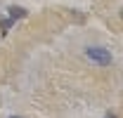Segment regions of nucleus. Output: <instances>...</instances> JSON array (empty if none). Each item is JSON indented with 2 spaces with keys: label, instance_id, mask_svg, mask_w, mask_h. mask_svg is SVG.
Segmentation results:
<instances>
[{
  "label": "nucleus",
  "instance_id": "f03ea898",
  "mask_svg": "<svg viewBox=\"0 0 123 118\" xmlns=\"http://www.w3.org/2000/svg\"><path fill=\"white\" fill-rule=\"evenodd\" d=\"M7 12H10L12 19H24V17H26V10H24V7H10Z\"/></svg>",
  "mask_w": 123,
  "mask_h": 118
},
{
  "label": "nucleus",
  "instance_id": "7ed1b4c3",
  "mask_svg": "<svg viewBox=\"0 0 123 118\" xmlns=\"http://www.w3.org/2000/svg\"><path fill=\"white\" fill-rule=\"evenodd\" d=\"M12 118H21V116H12Z\"/></svg>",
  "mask_w": 123,
  "mask_h": 118
},
{
  "label": "nucleus",
  "instance_id": "39448f33",
  "mask_svg": "<svg viewBox=\"0 0 123 118\" xmlns=\"http://www.w3.org/2000/svg\"><path fill=\"white\" fill-rule=\"evenodd\" d=\"M121 17H123V10H121Z\"/></svg>",
  "mask_w": 123,
  "mask_h": 118
},
{
  "label": "nucleus",
  "instance_id": "f257e3e1",
  "mask_svg": "<svg viewBox=\"0 0 123 118\" xmlns=\"http://www.w3.org/2000/svg\"><path fill=\"white\" fill-rule=\"evenodd\" d=\"M85 54H88V59H90V61L99 64V66L111 64V52H109V50H104V47H88V50H85Z\"/></svg>",
  "mask_w": 123,
  "mask_h": 118
},
{
  "label": "nucleus",
  "instance_id": "20e7f679",
  "mask_svg": "<svg viewBox=\"0 0 123 118\" xmlns=\"http://www.w3.org/2000/svg\"><path fill=\"white\" fill-rule=\"evenodd\" d=\"M107 118H114V116H107Z\"/></svg>",
  "mask_w": 123,
  "mask_h": 118
}]
</instances>
